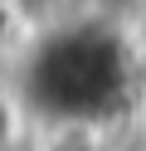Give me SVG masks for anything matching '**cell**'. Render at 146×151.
I'll use <instances>...</instances> for the list:
<instances>
[{"mask_svg": "<svg viewBox=\"0 0 146 151\" xmlns=\"http://www.w3.org/2000/svg\"><path fill=\"white\" fill-rule=\"evenodd\" d=\"M39 88L49 93V102L63 112L78 107H102L107 93L117 88V59L102 44H78L63 39V49L39 68Z\"/></svg>", "mask_w": 146, "mask_h": 151, "instance_id": "obj_1", "label": "cell"}]
</instances>
